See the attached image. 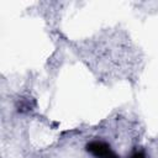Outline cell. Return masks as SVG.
<instances>
[{
    "label": "cell",
    "instance_id": "7a4b0ae2",
    "mask_svg": "<svg viewBox=\"0 0 158 158\" xmlns=\"http://www.w3.org/2000/svg\"><path fill=\"white\" fill-rule=\"evenodd\" d=\"M131 158H144V156H143V153H141V152H136V153L132 154Z\"/></svg>",
    "mask_w": 158,
    "mask_h": 158
},
{
    "label": "cell",
    "instance_id": "6da1fadb",
    "mask_svg": "<svg viewBox=\"0 0 158 158\" xmlns=\"http://www.w3.org/2000/svg\"><path fill=\"white\" fill-rule=\"evenodd\" d=\"M86 149H88V152H90L91 154H94L95 157H99V158H117V156L112 152L110 146L101 141L90 142L86 146Z\"/></svg>",
    "mask_w": 158,
    "mask_h": 158
}]
</instances>
